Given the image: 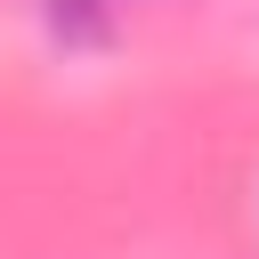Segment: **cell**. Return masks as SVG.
Returning <instances> with one entry per match:
<instances>
[{"label":"cell","mask_w":259,"mask_h":259,"mask_svg":"<svg viewBox=\"0 0 259 259\" xmlns=\"http://www.w3.org/2000/svg\"><path fill=\"white\" fill-rule=\"evenodd\" d=\"M89 8H113V0H57V24H81Z\"/></svg>","instance_id":"1"}]
</instances>
